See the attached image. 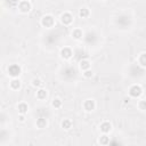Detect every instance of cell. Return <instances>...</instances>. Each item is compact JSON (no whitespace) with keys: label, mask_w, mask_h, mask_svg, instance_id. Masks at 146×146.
Instances as JSON below:
<instances>
[{"label":"cell","mask_w":146,"mask_h":146,"mask_svg":"<svg viewBox=\"0 0 146 146\" xmlns=\"http://www.w3.org/2000/svg\"><path fill=\"white\" fill-rule=\"evenodd\" d=\"M141 94H143V88H141L139 84H133V86H131L130 89H129V95H130V97H132V98H138Z\"/></svg>","instance_id":"6da1fadb"},{"label":"cell","mask_w":146,"mask_h":146,"mask_svg":"<svg viewBox=\"0 0 146 146\" xmlns=\"http://www.w3.org/2000/svg\"><path fill=\"white\" fill-rule=\"evenodd\" d=\"M8 74H9L11 78H17V76L21 74V67H19V65H17V64H11V65L8 67Z\"/></svg>","instance_id":"7a4b0ae2"},{"label":"cell","mask_w":146,"mask_h":146,"mask_svg":"<svg viewBox=\"0 0 146 146\" xmlns=\"http://www.w3.org/2000/svg\"><path fill=\"white\" fill-rule=\"evenodd\" d=\"M31 8H32V5H31V2L27 1V0H23V1H21V2L18 3V9H19L22 13H29V11L31 10Z\"/></svg>","instance_id":"3957f363"},{"label":"cell","mask_w":146,"mask_h":146,"mask_svg":"<svg viewBox=\"0 0 146 146\" xmlns=\"http://www.w3.org/2000/svg\"><path fill=\"white\" fill-rule=\"evenodd\" d=\"M54 23H55L54 17L50 16V15H46V16H43V17L41 18V24H42V26H44V27H51V26L54 25Z\"/></svg>","instance_id":"277c9868"},{"label":"cell","mask_w":146,"mask_h":146,"mask_svg":"<svg viewBox=\"0 0 146 146\" xmlns=\"http://www.w3.org/2000/svg\"><path fill=\"white\" fill-rule=\"evenodd\" d=\"M72 21H73V16L70 14V13H64V14H62L60 15V22L64 24V25H70L71 23H72Z\"/></svg>","instance_id":"5b68a950"},{"label":"cell","mask_w":146,"mask_h":146,"mask_svg":"<svg viewBox=\"0 0 146 146\" xmlns=\"http://www.w3.org/2000/svg\"><path fill=\"white\" fill-rule=\"evenodd\" d=\"M96 107V103L94 99H87L84 103H83V108L87 111V112H92Z\"/></svg>","instance_id":"8992f818"},{"label":"cell","mask_w":146,"mask_h":146,"mask_svg":"<svg viewBox=\"0 0 146 146\" xmlns=\"http://www.w3.org/2000/svg\"><path fill=\"white\" fill-rule=\"evenodd\" d=\"M72 55H73L72 49L68 48V47H64V48L60 50V56H62V58H64V59H70V58L72 57Z\"/></svg>","instance_id":"52a82bcc"},{"label":"cell","mask_w":146,"mask_h":146,"mask_svg":"<svg viewBox=\"0 0 146 146\" xmlns=\"http://www.w3.org/2000/svg\"><path fill=\"white\" fill-rule=\"evenodd\" d=\"M100 131L102 132H104V133H107V132H110L111 131V129H112V124L110 123V122H107V121H105V122H103L102 124H100Z\"/></svg>","instance_id":"ba28073f"},{"label":"cell","mask_w":146,"mask_h":146,"mask_svg":"<svg viewBox=\"0 0 146 146\" xmlns=\"http://www.w3.org/2000/svg\"><path fill=\"white\" fill-rule=\"evenodd\" d=\"M9 86H10V88H11L13 90H17V89H19V87H21V81H19V79H17V78H13L11 81H10V83H9Z\"/></svg>","instance_id":"9c48e42d"},{"label":"cell","mask_w":146,"mask_h":146,"mask_svg":"<svg viewBox=\"0 0 146 146\" xmlns=\"http://www.w3.org/2000/svg\"><path fill=\"white\" fill-rule=\"evenodd\" d=\"M17 111H18L19 114H26L27 111H29L27 104H25V103H19L18 106H17Z\"/></svg>","instance_id":"30bf717a"},{"label":"cell","mask_w":146,"mask_h":146,"mask_svg":"<svg viewBox=\"0 0 146 146\" xmlns=\"http://www.w3.org/2000/svg\"><path fill=\"white\" fill-rule=\"evenodd\" d=\"M79 66H80V68H81L82 71L89 70V68H90V62H89L88 59H82V60L80 62Z\"/></svg>","instance_id":"8fae6325"},{"label":"cell","mask_w":146,"mask_h":146,"mask_svg":"<svg viewBox=\"0 0 146 146\" xmlns=\"http://www.w3.org/2000/svg\"><path fill=\"white\" fill-rule=\"evenodd\" d=\"M46 97H47V90L39 88V90L36 91V98L42 100V99H46Z\"/></svg>","instance_id":"7c38bea8"},{"label":"cell","mask_w":146,"mask_h":146,"mask_svg":"<svg viewBox=\"0 0 146 146\" xmlns=\"http://www.w3.org/2000/svg\"><path fill=\"white\" fill-rule=\"evenodd\" d=\"M62 128L65 129V130H68L72 128V121L70 119H64L62 121Z\"/></svg>","instance_id":"4fadbf2b"},{"label":"cell","mask_w":146,"mask_h":146,"mask_svg":"<svg viewBox=\"0 0 146 146\" xmlns=\"http://www.w3.org/2000/svg\"><path fill=\"white\" fill-rule=\"evenodd\" d=\"M89 14H90V11H89V9L86 8V7H83V8H81V9L79 10V16H80L81 18H87V17L89 16Z\"/></svg>","instance_id":"5bb4252c"},{"label":"cell","mask_w":146,"mask_h":146,"mask_svg":"<svg viewBox=\"0 0 146 146\" xmlns=\"http://www.w3.org/2000/svg\"><path fill=\"white\" fill-rule=\"evenodd\" d=\"M46 125H47V120L44 117H39L36 120V127L38 128L42 129V128H46Z\"/></svg>","instance_id":"9a60e30c"},{"label":"cell","mask_w":146,"mask_h":146,"mask_svg":"<svg viewBox=\"0 0 146 146\" xmlns=\"http://www.w3.org/2000/svg\"><path fill=\"white\" fill-rule=\"evenodd\" d=\"M72 36H73L74 39H76V40L81 39V38H82V31H81L80 29H75V30H73V32H72Z\"/></svg>","instance_id":"2e32d148"},{"label":"cell","mask_w":146,"mask_h":146,"mask_svg":"<svg viewBox=\"0 0 146 146\" xmlns=\"http://www.w3.org/2000/svg\"><path fill=\"white\" fill-rule=\"evenodd\" d=\"M99 144H102V145H107V144H110V138L106 136V133L99 137Z\"/></svg>","instance_id":"e0dca14e"},{"label":"cell","mask_w":146,"mask_h":146,"mask_svg":"<svg viewBox=\"0 0 146 146\" xmlns=\"http://www.w3.org/2000/svg\"><path fill=\"white\" fill-rule=\"evenodd\" d=\"M138 62H139V64H140L141 66H145V67H146V52H143V54L139 56Z\"/></svg>","instance_id":"ac0fdd59"},{"label":"cell","mask_w":146,"mask_h":146,"mask_svg":"<svg viewBox=\"0 0 146 146\" xmlns=\"http://www.w3.org/2000/svg\"><path fill=\"white\" fill-rule=\"evenodd\" d=\"M32 84H33L34 87H36V88H41V87L43 86V82H42L40 79H38V78H34V79L32 80Z\"/></svg>","instance_id":"d6986e66"},{"label":"cell","mask_w":146,"mask_h":146,"mask_svg":"<svg viewBox=\"0 0 146 146\" xmlns=\"http://www.w3.org/2000/svg\"><path fill=\"white\" fill-rule=\"evenodd\" d=\"M51 105H52V106H54L55 108H59V107L62 106V100H60L59 98H55V99L52 100Z\"/></svg>","instance_id":"ffe728a7"},{"label":"cell","mask_w":146,"mask_h":146,"mask_svg":"<svg viewBox=\"0 0 146 146\" xmlns=\"http://www.w3.org/2000/svg\"><path fill=\"white\" fill-rule=\"evenodd\" d=\"M83 75L86 78H91L92 76V71H90V68L89 70H86V71H83Z\"/></svg>","instance_id":"44dd1931"},{"label":"cell","mask_w":146,"mask_h":146,"mask_svg":"<svg viewBox=\"0 0 146 146\" xmlns=\"http://www.w3.org/2000/svg\"><path fill=\"white\" fill-rule=\"evenodd\" d=\"M10 2L14 3V5H18V3L21 2V0H10Z\"/></svg>","instance_id":"7402d4cb"},{"label":"cell","mask_w":146,"mask_h":146,"mask_svg":"<svg viewBox=\"0 0 146 146\" xmlns=\"http://www.w3.org/2000/svg\"><path fill=\"white\" fill-rule=\"evenodd\" d=\"M24 120H25V117H24V114H21V115H19V121H22V122H23Z\"/></svg>","instance_id":"603a6c76"}]
</instances>
